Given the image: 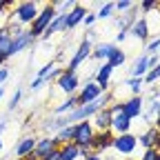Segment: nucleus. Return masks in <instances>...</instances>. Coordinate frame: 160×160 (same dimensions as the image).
Returning a JSON list of instances; mask_svg holds the SVG:
<instances>
[{
  "instance_id": "29",
  "label": "nucleus",
  "mask_w": 160,
  "mask_h": 160,
  "mask_svg": "<svg viewBox=\"0 0 160 160\" xmlns=\"http://www.w3.org/2000/svg\"><path fill=\"white\" fill-rule=\"evenodd\" d=\"M56 69V62H53V60H51V62H45V67H40L38 69V73H36V78H40V80H45L51 71Z\"/></svg>"
},
{
  "instance_id": "14",
  "label": "nucleus",
  "mask_w": 160,
  "mask_h": 160,
  "mask_svg": "<svg viewBox=\"0 0 160 160\" xmlns=\"http://www.w3.org/2000/svg\"><path fill=\"white\" fill-rule=\"evenodd\" d=\"M158 111H160V91L151 89V93H149V107H147V113H145V120L149 125H151V120H156Z\"/></svg>"
},
{
  "instance_id": "24",
  "label": "nucleus",
  "mask_w": 160,
  "mask_h": 160,
  "mask_svg": "<svg viewBox=\"0 0 160 160\" xmlns=\"http://www.w3.org/2000/svg\"><path fill=\"white\" fill-rule=\"evenodd\" d=\"M147 71H149V67H147V56L142 53L140 58H136V62H133V67H131V76H133V78H142Z\"/></svg>"
},
{
  "instance_id": "26",
  "label": "nucleus",
  "mask_w": 160,
  "mask_h": 160,
  "mask_svg": "<svg viewBox=\"0 0 160 160\" xmlns=\"http://www.w3.org/2000/svg\"><path fill=\"white\" fill-rule=\"evenodd\" d=\"M125 60H127L125 51L120 49V47H116V49H113V53H111V56H109V60H107V65H109L111 69H116V67H122V65H125Z\"/></svg>"
},
{
  "instance_id": "16",
  "label": "nucleus",
  "mask_w": 160,
  "mask_h": 160,
  "mask_svg": "<svg viewBox=\"0 0 160 160\" xmlns=\"http://www.w3.org/2000/svg\"><path fill=\"white\" fill-rule=\"evenodd\" d=\"M91 125H93V129H98V131L111 129V111H109V107L102 109V111H98V113L93 116V120H91Z\"/></svg>"
},
{
  "instance_id": "48",
  "label": "nucleus",
  "mask_w": 160,
  "mask_h": 160,
  "mask_svg": "<svg viewBox=\"0 0 160 160\" xmlns=\"http://www.w3.org/2000/svg\"><path fill=\"white\" fill-rule=\"evenodd\" d=\"M158 160H160V151H158Z\"/></svg>"
},
{
  "instance_id": "4",
  "label": "nucleus",
  "mask_w": 160,
  "mask_h": 160,
  "mask_svg": "<svg viewBox=\"0 0 160 160\" xmlns=\"http://www.w3.org/2000/svg\"><path fill=\"white\" fill-rule=\"evenodd\" d=\"M38 13H40V9H38V5L36 2H18L16 5V9H13V18H16V22H20V25H31L33 20L38 18Z\"/></svg>"
},
{
  "instance_id": "34",
  "label": "nucleus",
  "mask_w": 160,
  "mask_h": 160,
  "mask_svg": "<svg viewBox=\"0 0 160 160\" xmlns=\"http://www.w3.org/2000/svg\"><path fill=\"white\" fill-rule=\"evenodd\" d=\"M20 100H22V91L18 89V91H16V93L11 96V100H9V107H7V111H13V109H16V107L20 105Z\"/></svg>"
},
{
  "instance_id": "32",
  "label": "nucleus",
  "mask_w": 160,
  "mask_h": 160,
  "mask_svg": "<svg viewBox=\"0 0 160 160\" xmlns=\"http://www.w3.org/2000/svg\"><path fill=\"white\" fill-rule=\"evenodd\" d=\"M127 87L133 91V96H140V89H142V78H131V80H127Z\"/></svg>"
},
{
  "instance_id": "33",
  "label": "nucleus",
  "mask_w": 160,
  "mask_h": 160,
  "mask_svg": "<svg viewBox=\"0 0 160 160\" xmlns=\"http://www.w3.org/2000/svg\"><path fill=\"white\" fill-rule=\"evenodd\" d=\"M160 51V38H153L151 42L145 47V56H156Z\"/></svg>"
},
{
  "instance_id": "45",
  "label": "nucleus",
  "mask_w": 160,
  "mask_h": 160,
  "mask_svg": "<svg viewBox=\"0 0 160 160\" xmlns=\"http://www.w3.org/2000/svg\"><path fill=\"white\" fill-rule=\"evenodd\" d=\"M156 149L160 151V131H158V140H156Z\"/></svg>"
},
{
  "instance_id": "40",
  "label": "nucleus",
  "mask_w": 160,
  "mask_h": 160,
  "mask_svg": "<svg viewBox=\"0 0 160 160\" xmlns=\"http://www.w3.org/2000/svg\"><path fill=\"white\" fill-rule=\"evenodd\" d=\"M129 36V31H118V36H116V42H122V40Z\"/></svg>"
},
{
  "instance_id": "47",
  "label": "nucleus",
  "mask_w": 160,
  "mask_h": 160,
  "mask_svg": "<svg viewBox=\"0 0 160 160\" xmlns=\"http://www.w3.org/2000/svg\"><path fill=\"white\" fill-rule=\"evenodd\" d=\"M0 98H2V87H0Z\"/></svg>"
},
{
  "instance_id": "9",
  "label": "nucleus",
  "mask_w": 160,
  "mask_h": 160,
  "mask_svg": "<svg viewBox=\"0 0 160 160\" xmlns=\"http://www.w3.org/2000/svg\"><path fill=\"white\" fill-rule=\"evenodd\" d=\"M122 116L129 118L133 122V118L142 116V96H131L129 100L122 102Z\"/></svg>"
},
{
  "instance_id": "35",
  "label": "nucleus",
  "mask_w": 160,
  "mask_h": 160,
  "mask_svg": "<svg viewBox=\"0 0 160 160\" xmlns=\"http://www.w3.org/2000/svg\"><path fill=\"white\" fill-rule=\"evenodd\" d=\"M109 111H111V118L120 116V113H122V102H116V100H113V102L109 105Z\"/></svg>"
},
{
  "instance_id": "15",
  "label": "nucleus",
  "mask_w": 160,
  "mask_h": 160,
  "mask_svg": "<svg viewBox=\"0 0 160 160\" xmlns=\"http://www.w3.org/2000/svg\"><path fill=\"white\" fill-rule=\"evenodd\" d=\"M113 49H116V42H100V45H93L91 56L98 60V62H107L109 56L113 53Z\"/></svg>"
},
{
  "instance_id": "5",
  "label": "nucleus",
  "mask_w": 160,
  "mask_h": 160,
  "mask_svg": "<svg viewBox=\"0 0 160 160\" xmlns=\"http://www.w3.org/2000/svg\"><path fill=\"white\" fill-rule=\"evenodd\" d=\"M102 93H105V91L100 89V87L93 82V80H91V78H89V80H85V85H82V89H80V93L76 96V98H78V107L93 102V100H98Z\"/></svg>"
},
{
  "instance_id": "38",
  "label": "nucleus",
  "mask_w": 160,
  "mask_h": 160,
  "mask_svg": "<svg viewBox=\"0 0 160 160\" xmlns=\"http://www.w3.org/2000/svg\"><path fill=\"white\" fill-rule=\"evenodd\" d=\"M160 62V58H158V53L156 56H147V67H149V71L151 69H156V65Z\"/></svg>"
},
{
  "instance_id": "1",
  "label": "nucleus",
  "mask_w": 160,
  "mask_h": 160,
  "mask_svg": "<svg viewBox=\"0 0 160 160\" xmlns=\"http://www.w3.org/2000/svg\"><path fill=\"white\" fill-rule=\"evenodd\" d=\"M53 18H56V7H53V2H51V5H45V9H40L38 18L29 25L31 36H33V38H42V33L47 31V27L51 25Z\"/></svg>"
},
{
  "instance_id": "23",
  "label": "nucleus",
  "mask_w": 160,
  "mask_h": 160,
  "mask_svg": "<svg viewBox=\"0 0 160 160\" xmlns=\"http://www.w3.org/2000/svg\"><path fill=\"white\" fill-rule=\"evenodd\" d=\"M9 47H11V36H9V27H0V56L7 60V53H9Z\"/></svg>"
},
{
  "instance_id": "17",
  "label": "nucleus",
  "mask_w": 160,
  "mask_h": 160,
  "mask_svg": "<svg viewBox=\"0 0 160 160\" xmlns=\"http://www.w3.org/2000/svg\"><path fill=\"white\" fill-rule=\"evenodd\" d=\"M129 36H133L138 40H147L149 38V22H147V18H138L136 22L129 27Z\"/></svg>"
},
{
  "instance_id": "12",
  "label": "nucleus",
  "mask_w": 160,
  "mask_h": 160,
  "mask_svg": "<svg viewBox=\"0 0 160 160\" xmlns=\"http://www.w3.org/2000/svg\"><path fill=\"white\" fill-rule=\"evenodd\" d=\"M138 13H140V9H138V5H133L129 11H125L122 16H120L118 20H116V27H118V31H129V27L138 20Z\"/></svg>"
},
{
  "instance_id": "36",
  "label": "nucleus",
  "mask_w": 160,
  "mask_h": 160,
  "mask_svg": "<svg viewBox=\"0 0 160 160\" xmlns=\"http://www.w3.org/2000/svg\"><path fill=\"white\" fill-rule=\"evenodd\" d=\"M140 160H158V149H145Z\"/></svg>"
},
{
  "instance_id": "13",
  "label": "nucleus",
  "mask_w": 160,
  "mask_h": 160,
  "mask_svg": "<svg viewBox=\"0 0 160 160\" xmlns=\"http://www.w3.org/2000/svg\"><path fill=\"white\" fill-rule=\"evenodd\" d=\"M58 31H67V13H56V18L51 20V25L47 27V31L42 33V40H49L53 33Z\"/></svg>"
},
{
  "instance_id": "7",
  "label": "nucleus",
  "mask_w": 160,
  "mask_h": 160,
  "mask_svg": "<svg viewBox=\"0 0 160 160\" xmlns=\"http://www.w3.org/2000/svg\"><path fill=\"white\" fill-rule=\"evenodd\" d=\"M91 51H93V45L91 42H87V40H82V42H80V47L76 49V53H73V58L69 60V65H67V71H78V67L85 62V60L91 56Z\"/></svg>"
},
{
  "instance_id": "19",
  "label": "nucleus",
  "mask_w": 160,
  "mask_h": 160,
  "mask_svg": "<svg viewBox=\"0 0 160 160\" xmlns=\"http://www.w3.org/2000/svg\"><path fill=\"white\" fill-rule=\"evenodd\" d=\"M111 67L105 62L102 67H98V73H96V80H93V82L100 87V89H102V91H107V87H109V80H111Z\"/></svg>"
},
{
  "instance_id": "6",
  "label": "nucleus",
  "mask_w": 160,
  "mask_h": 160,
  "mask_svg": "<svg viewBox=\"0 0 160 160\" xmlns=\"http://www.w3.org/2000/svg\"><path fill=\"white\" fill-rule=\"evenodd\" d=\"M56 85H58L60 89H62L65 93H69V96H76V91H78V87H80V78H78V73L62 69L60 78L56 80Z\"/></svg>"
},
{
  "instance_id": "30",
  "label": "nucleus",
  "mask_w": 160,
  "mask_h": 160,
  "mask_svg": "<svg viewBox=\"0 0 160 160\" xmlns=\"http://www.w3.org/2000/svg\"><path fill=\"white\" fill-rule=\"evenodd\" d=\"M113 13H116L113 2H105L102 7H100V11L96 13V18H109V16H113Z\"/></svg>"
},
{
  "instance_id": "18",
  "label": "nucleus",
  "mask_w": 160,
  "mask_h": 160,
  "mask_svg": "<svg viewBox=\"0 0 160 160\" xmlns=\"http://www.w3.org/2000/svg\"><path fill=\"white\" fill-rule=\"evenodd\" d=\"M33 147H36V138L33 136H27V138H22V140H20V142L16 145V158H27V156H31L33 153Z\"/></svg>"
},
{
  "instance_id": "31",
  "label": "nucleus",
  "mask_w": 160,
  "mask_h": 160,
  "mask_svg": "<svg viewBox=\"0 0 160 160\" xmlns=\"http://www.w3.org/2000/svg\"><path fill=\"white\" fill-rule=\"evenodd\" d=\"M131 7H133V2H131V0H118V2H113L116 13H125V11H129Z\"/></svg>"
},
{
  "instance_id": "27",
  "label": "nucleus",
  "mask_w": 160,
  "mask_h": 160,
  "mask_svg": "<svg viewBox=\"0 0 160 160\" xmlns=\"http://www.w3.org/2000/svg\"><path fill=\"white\" fill-rule=\"evenodd\" d=\"M76 107H78V98H76V96H69V98L65 100V102H60V105L56 107V116H60V113H62V116H65V113H69V111H73Z\"/></svg>"
},
{
  "instance_id": "10",
  "label": "nucleus",
  "mask_w": 160,
  "mask_h": 160,
  "mask_svg": "<svg viewBox=\"0 0 160 160\" xmlns=\"http://www.w3.org/2000/svg\"><path fill=\"white\" fill-rule=\"evenodd\" d=\"M111 142H113V131H111V129L98 131V133L93 136V140H91V151H98V156H100V151L111 149Z\"/></svg>"
},
{
  "instance_id": "22",
  "label": "nucleus",
  "mask_w": 160,
  "mask_h": 160,
  "mask_svg": "<svg viewBox=\"0 0 160 160\" xmlns=\"http://www.w3.org/2000/svg\"><path fill=\"white\" fill-rule=\"evenodd\" d=\"M80 158V147L73 142L60 145V160H78Z\"/></svg>"
},
{
  "instance_id": "39",
  "label": "nucleus",
  "mask_w": 160,
  "mask_h": 160,
  "mask_svg": "<svg viewBox=\"0 0 160 160\" xmlns=\"http://www.w3.org/2000/svg\"><path fill=\"white\" fill-rule=\"evenodd\" d=\"M82 40H87V42H91V45H93V42H96V31H93V29H87V33H85V38H82Z\"/></svg>"
},
{
  "instance_id": "8",
  "label": "nucleus",
  "mask_w": 160,
  "mask_h": 160,
  "mask_svg": "<svg viewBox=\"0 0 160 160\" xmlns=\"http://www.w3.org/2000/svg\"><path fill=\"white\" fill-rule=\"evenodd\" d=\"M33 36H31V31L29 29H25L20 36H16V38H11V47H9V53H7V60L11 58V56H16V53H20V51H25V49H29L31 45H33Z\"/></svg>"
},
{
  "instance_id": "43",
  "label": "nucleus",
  "mask_w": 160,
  "mask_h": 160,
  "mask_svg": "<svg viewBox=\"0 0 160 160\" xmlns=\"http://www.w3.org/2000/svg\"><path fill=\"white\" fill-rule=\"evenodd\" d=\"M82 160H100V156H98V153H91V156H87V158H82Z\"/></svg>"
},
{
  "instance_id": "37",
  "label": "nucleus",
  "mask_w": 160,
  "mask_h": 160,
  "mask_svg": "<svg viewBox=\"0 0 160 160\" xmlns=\"http://www.w3.org/2000/svg\"><path fill=\"white\" fill-rule=\"evenodd\" d=\"M93 22H96V13H87V16H85V20H82V25H85L87 29H91V27H93Z\"/></svg>"
},
{
  "instance_id": "49",
  "label": "nucleus",
  "mask_w": 160,
  "mask_h": 160,
  "mask_svg": "<svg viewBox=\"0 0 160 160\" xmlns=\"http://www.w3.org/2000/svg\"><path fill=\"white\" fill-rule=\"evenodd\" d=\"M16 160H22V158H16Z\"/></svg>"
},
{
  "instance_id": "2",
  "label": "nucleus",
  "mask_w": 160,
  "mask_h": 160,
  "mask_svg": "<svg viewBox=\"0 0 160 160\" xmlns=\"http://www.w3.org/2000/svg\"><path fill=\"white\" fill-rule=\"evenodd\" d=\"M136 147H138V136H133L131 131H129V133H120V136H113L111 149H116L120 156H125V158H131V153L136 151Z\"/></svg>"
},
{
  "instance_id": "50",
  "label": "nucleus",
  "mask_w": 160,
  "mask_h": 160,
  "mask_svg": "<svg viewBox=\"0 0 160 160\" xmlns=\"http://www.w3.org/2000/svg\"><path fill=\"white\" fill-rule=\"evenodd\" d=\"M125 160H131V158H125Z\"/></svg>"
},
{
  "instance_id": "42",
  "label": "nucleus",
  "mask_w": 160,
  "mask_h": 160,
  "mask_svg": "<svg viewBox=\"0 0 160 160\" xmlns=\"http://www.w3.org/2000/svg\"><path fill=\"white\" fill-rule=\"evenodd\" d=\"M5 125H7V120H0V133H2ZM0 149H2V138H0Z\"/></svg>"
},
{
  "instance_id": "41",
  "label": "nucleus",
  "mask_w": 160,
  "mask_h": 160,
  "mask_svg": "<svg viewBox=\"0 0 160 160\" xmlns=\"http://www.w3.org/2000/svg\"><path fill=\"white\" fill-rule=\"evenodd\" d=\"M11 2H9V0H0V11H5L7 7H9Z\"/></svg>"
},
{
  "instance_id": "21",
  "label": "nucleus",
  "mask_w": 160,
  "mask_h": 160,
  "mask_svg": "<svg viewBox=\"0 0 160 160\" xmlns=\"http://www.w3.org/2000/svg\"><path fill=\"white\" fill-rule=\"evenodd\" d=\"M156 140H158V129L151 127V129H147L142 136L138 138V145H142L145 149H156Z\"/></svg>"
},
{
  "instance_id": "11",
  "label": "nucleus",
  "mask_w": 160,
  "mask_h": 160,
  "mask_svg": "<svg viewBox=\"0 0 160 160\" xmlns=\"http://www.w3.org/2000/svg\"><path fill=\"white\" fill-rule=\"evenodd\" d=\"M87 13H89V11H87L85 5H76V7L67 13V29H76V27H80Z\"/></svg>"
},
{
  "instance_id": "44",
  "label": "nucleus",
  "mask_w": 160,
  "mask_h": 160,
  "mask_svg": "<svg viewBox=\"0 0 160 160\" xmlns=\"http://www.w3.org/2000/svg\"><path fill=\"white\" fill-rule=\"evenodd\" d=\"M156 129L160 131V111H158V116H156Z\"/></svg>"
},
{
  "instance_id": "20",
  "label": "nucleus",
  "mask_w": 160,
  "mask_h": 160,
  "mask_svg": "<svg viewBox=\"0 0 160 160\" xmlns=\"http://www.w3.org/2000/svg\"><path fill=\"white\" fill-rule=\"evenodd\" d=\"M111 131H116L118 136H120V133H129V131H131V120L125 118L122 113H120V116H113V118H111Z\"/></svg>"
},
{
  "instance_id": "3",
  "label": "nucleus",
  "mask_w": 160,
  "mask_h": 160,
  "mask_svg": "<svg viewBox=\"0 0 160 160\" xmlns=\"http://www.w3.org/2000/svg\"><path fill=\"white\" fill-rule=\"evenodd\" d=\"M96 136V129L91 120H82V122L73 125V145L78 147H91V140Z\"/></svg>"
},
{
  "instance_id": "28",
  "label": "nucleus",
  "mask_w": 160,
  "mask_h": 160,
  "mask_svg": "<svg viewBox=\"0 0 160 160\" xmlns=\"http://www.w3.org/2000/svg\"><path fill=\"white\" fill-rule=\"evenodd\" d=\"M158 7H160L158 0H142V2L138 5V9L142 11V13H151V11H156Z\"/></svg>"
},
{
  "instance_id": "25",
  "label": "nucleus",
  "mask_w": 160,
  "mask_h": 160,
  "mask_svg": "<svg viewBox=\"0 0 160 160\" xmlns=\"http://www.w3.org/2000/svg\"><path fill=\"white\" fill-rule=\"evenodd\" d=\"M53 138L58 140V145H67V142H73V125H69V127H62V129H58Z\"/></svg>"
},
{
  "instance_id": "46",
  "label": "nucleus",
  "mask_w": 160,
  "mask_h": 160,
  "mask_svg": "<svg viewBox=\"0 0 160 160\" xmlns=\"http://www.w3.org/2000/svg\"><path fill=\"white\" fill-rule=\"evenodd\" d=\"M5 62H7V60H5L2 56H0V67H5Z\"/></svg>"
}]
</instances>
